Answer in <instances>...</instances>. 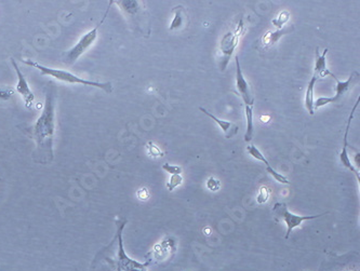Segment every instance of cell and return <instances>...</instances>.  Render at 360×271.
Listing matches in <instances>:
<instances>
[{
	"label": "cell",
	"instance_id": "24",
	"mask_svg": "<svg viewBox=\"0 0 360 271\" xmlns=\"http://www.w3.org/2000/svg\"><path fill=\"white\" fill-rule=\"evenodd\" d=\"M207 188L210 191L216 192L217 190H220L221 183H220V181L216 180V178H214L213 176H211L207 180Z\"/></svg>",
	"mask_w": 360,
	"mask_h": 271
},
{
	"label": "cell",
	"instance_id": "5",
	"mask_svg": "<svg viewBox=\"0 0 360 271\" xmlns=\"http://www.w3.org/2000/svg\"><path fill=\"white\" fill-rule=\"evenodd\" d=\"M243 27H245V24H243L242 20H240L239 23L237 24L235 31L228 32L221 39L220 42L221 56L218 65H220V68L222 71L225 70L228 65V62H230L231 57L233 56L234 52L236 50L238 42H239V38L243 33Z\"/></svg>",
	"mask_w": 360,
	"mask_h": 271
},
{
	"label": "cell",
	"instance_id": "18",
	"mask_svg": "<svg viewBox=\"0 0 360 271\" xmlns=\"http://www.w3.org/2000/svg\"><path fill=\"white\" fill-rule=\"evenodd\" d=\"M246 119H247V131L245 134V141L251 142L254 133V124H253V106H246Z\"/></svg>",
	"mask_w": 360,
	"mask_h": 271
},
{
	"label": "cell",
	"instance_id": "15",
	"mask_svg": "<svg viewBox=\"0 0 360 271\" xmlns=\"http://www.w3.org/2000/svg\"><path fill=\"white\" fill-rule=\"evenodd\" d=\"M174 12V17L171 21V24H170L169 30L170 31H178L181 30V28L186 27L188 25V16L186 13V10L183 6H177L173 9Z\"/></svg>",
	"mask_w": 360,
	"mask_h": 271
},
{
	"label": "cell",
	"instance_id": "6",
	"mask_svg": "<svg viewBox=\"0 0 360 271\" xmlns=\"http://www.w3.org/2000/svg\"><path fill=\"white\" fill-rule=\"evenodd\" d=\"M274 211L275 214L280 217L281 220H284L287 225V234H286V239H289V237L291 235V232L293 229L298 228V227L302 224L303 221L306 220H315L318 219V217H323L324 215L328 214V213H324V214H319V215H309V216H300V215H295L293 213H291L288 210V206H287L286 203H276L274 205Z\"/></svg>",
	"mask_w": 360,
	"mask_h": 271
},
{
	"label": "cell",
	"instance_id": "20",
	"mask_svg": "<svg viewBox=\"0 0 360 271\" xmlns=\"http://www.w3.org/2000/svg\"><path fill=\"white\" fill-rule=\"evenodd\" d=\"M289 18H290V13L288 11H282L280 12L278 17L271 21V24L275 27L278 28V30H281V28L285 27L287 22L289 21Z\"/></svg>",
	"mask_w": 360,
	"mask_h": 271
},
{
	"label": "cell",
	"instance_id": "21",
	"mask_svg": "<svg viewBox=\"0 0 360 271\" xmlns=\"http://www.w3.org/2000/svg\"><path fill=\"white\" fill-rule=\"evenodd\" d=\"M182 183H183V176L181 175V174H173V175L170 176L165 187H167V189L169 191H173L175 188H178Z\"/></svg>",
	"mask_w": 360,
	"mask_h": 271
},
{
	"label": "cell",
	"instance_id": "19",
	"mask_svg": "<svg viewBox=\"0 0 360 271\" xmlns=\"http://www.w3.org/2000/svg\"><path fill=\"white\" fill-rule=\"evenodd\" d=\"M113 3L119 6L129 16H134L140 11L141 8V3L138 1H113Z\"/></svg>",
	"mask_w": 360,
	"mask_h": 271
},
{
	"label": "cell",
	"instance_id": "1",
	"mask_svg": "<svg viewBox=\"0 0 360 271\" xmlns=\"http://www.w3.org/2000/svg\"><path fill=\"white\" fill-rule=\"evenodd\" d=\"M55 132V95L53 88H48L41 115L27 133L36 143L35 161L41 164L51 163L54 159L53 138Z\"/></svg>",
	"mask_w": 360,
	"mask_h": 271
},
{
	"label": "cell",
	"instance_id": "17",
	"mask_svg": "<svg viewBox=\"0 0 360 271\" xmlns=\"http://www.w3.org/2000/svg\"><path fill=\"white\" fill-rule=\"evenodd\" d=\"M318 78L316 76L313 75L311 79L309 80L308 85H307V89H306V94H305V107L307 109L310 116L315 115V107H314V88L316 82H317Z\"/></svg>",
	"mask_w": 360,
	"mask_h": 271
},
{
	"label": "cell",
	"instance_id": "7",
	"mask_svg": "<svg viewBox=\"0 0 360 271\" xmlns=\"http://www.w3.org/2000/svg\"><path fill=\"white\" fill-rule=\"evenodd\" d=\"M331 77H333V79L335 80V82H337V85H335V95L332 96V98H325V96H321V98H319L314 103L315 108L323 107V106L328 105L329 103H337V102H339L341 99H342V96L346 93V92H348L350 89L354 88V86L359 82V72L358 71H353L346 81L339 80L333 74H331Z\"/></svg>",
	"mask_w": 360,
	"mask_h": 271
},
{
	"label": "cell",
	"instance_id": "9",
	"mask_svg": "<svg viewBox=\"0 0 360 271\" xmlns=\"http://www.w3.org/2000/svg\"><path fill=\"white\" fill-rule=\"evenodd\" d=\"M235 60H236V88H237V91H238V93L240 94L243 103L246 104V106H253V104H254V98H253V94H252L251 85L245 78V76H243V72L240 67L239 57H238V55L235 56Z\"/></svg>",
	"mask_w": 360,
	"mask_h": 271
},
{
	"label": "cell",
	"instance_id": "12",
	"mask_svg": "<svg viewBox=\"0 0 360 271\" xmlns=\"http://www.w3.org/2000/svg\"><path fill=\"white\" fill-rule=\"evenodd\" d=\"M173 251H175V241L172 238L164 239L157 245H155V248L147 255L149 256V260L147 261L149 264H152V260H162L167 257L168 252L173 253Z\"/></svg>",
	"mask_w": 360,
	"mask_h": 271
},
{
	"label": "cell",
	"instance_id": "26",
	"mask_svg": "<svg viewBox=\"0 0 360 271\" xmlns=\"http://www.w3.org/2000/svg\"><path fill=\"white\" fill-rule=\"evenodd\" d=\"M138 197L141 200H146L149 197V192L146 188H142V189H140L138 191Z\"/></svg>",
	"mask_w": 360,
	"mask_h": 271
},
{
	"label": "cell",
	"instance_id": "3",
	"mask_svg": "<svg viewBox=\"0 0 360 271\" xmlns=\"http://www.w3.org/2000/svg\"><path fill=\"white\" fill-rule=\"evenodd\" d=\"M126 221L128 220L126 219L116 220V239L118 241V243H117L118 244V251H117V259L114 261L115 271H147L146 269L150 265L148 261H146L145 264H141L139 261L129 258L128 255L126 254L123 241V231Z\"/></svg>",
	"mask_w": 360,
	"mask_h": 271
},
{
	"label": "cell",
	"instance_id": "11",
	"mask_svg": "<svg viewBox=\"0 0 360 271\" xmlns=\"http://www.w3.org/2000/svg\"><path fill=\"white\" fill-rule=\"evenodd\" d=\"M247 151H248V152L250 153V156H252L253 158L256 159V160L262 161L263 163L265 164V166H266V171H267V173H269L270 175H271V176H272V178H274L275 181H277V182L280 183V184H290V181L288 180V178H287L285 175H282V174H280V173H278V172H276V171L274 170V169H272V168L270 167V162L267 161V159L264 157V154H263V153L259 151V149H257V148L254 146V145H249V146L247 147Z\"/></svg>",
	"mask_w": 360,
	"mask_h": 271
},
{
	"label": "cell",
	"instance_id": "16",
	"mask_svg": "<svg viewBox=\"0 0 360 271\" xmlns=\"http://www.w3.org/2000/svg\"><path fill=\"white\" fill-rule=\"evenodd\" d=\"M292 31H293V26L286 27V28L284 27V28H281V30H278L276 32H267L262 38L263 46L266 47V48L272 47L274 45H276L277 42H278V40L280 39L282 36L287 35V34L291 33Z\"/></svg>",
	"mask_w": 360,
	"mask_h": 271
},
{
	"label": "cell",
	"instance_id": "27",
	"mask_svg": "<svg viewBox=\"0 0 360 271\" xmlns=\"http://www.w3.org/2000/svg\"><path fill=\"white\" fill-rule=\"evenodd\" d=\"M13 94L12 90H0V99L2 100H8L10 98V95Z\"/></svg>",
	"mask_w": 360,
	"mask_h": 271
},
{
	"label": "cell",
	"instance_id": "23",
	"mask_svg": "<svg viewBox=\"0 0 360 271\" xmlns=\"http://www.w3.org/2000/svg\"><path fill=\"white\" fill-rule=\"evenodd\" d=\"M146 147H147L148 153L152 157H162L163 156V152L158 146H156L153 142H149L147 145H146Z\"/></svg>",
	"mask_w": 360,
	"mask_h": 271
},
{
	"label": "cell",
	"instance_id": "8",
	"mask_svg": "<svg viewBox=\"0 0 360 271\" xmlns=\"http://www.w3.org/2000/svg\"><path fill=\"white\" fill-rule=\"evenodd\" d=\"M359 102H360V99L357 100L356 104L354 105V107L352 108V111H350V114L348 116V119H347V125H346V130H345V133H344V137H343V147H342V151H341L340 154H339V159H340V163L342 164V166L347 169V170H349L350 172H353L355 175L357 176L358 181L360 178V175H359V171L356 169V167L353 166L352 161H350L349 159V156H348V152H347V137H348V132H349V128H350V124H352V121H353V118H354V115L355 113H356V109L358 108V105H359Z\"/></svg>",
	"mask_w": 360,
	"mask_h": 271
},
{
	"label": "cell",
	"instance_id": "22",
	"mask_svg": "<svg viewBox=\"0 0 360 271\" xmlns=\"http://www.w3.org/2000/svg\"><path fill=\"white\" fill-rule=\"evenodd\" d=\"M270 189H269L266 186H262L259 189V192H257V196H256L257 203H259V204H263V203L267 202V200H269V198H270Z\"/></svg>",
	"mask_w": 360,
	"mask_h": 271
},
{
	"label": "cell",
	"instance_id": "10",
	"mask_svg": "<svg viewBox=\"0 0 360 271\" xmlns=\"http://www.w3.org/2000/svg\"><path fill=\"white\" fill-rule=\"evenodd\" d=\"M11 63H12V66H13L14 70H16V72H17V76H18V84H17L16 89L23 98L24 104H25V107L27 109H32L33 106H34V102H35V95H34L33 91L31 90V88H29L25 76H24V74L21 71V69L18 68L17 62L14 61V59H11Z\"/></svg>",
	"mask_w": 360,
	"mask_h": 271
},
{
	"label": "cell",
	"instance_id": "25",
	"mask_svg": "<svg viewBox=\"0 0 360 271\" xmlns=\"http://www.w3.org/2000/svg\"><path fill=\"white\" fill-rule=\"evenodd\" d=\"M162 169L165 172L171 174V175H173V174H181L183 172V169L180 166H175V164H170L168 162H165L163 164Z\"/></svg>",
	"mask_w": 360,
	"mask_h": 271
},
{
	"label": "cell",
	"instance_id": "4",
	"mask_svg": "<svg viewBox=\"0 0 360 271\" xmlns=\"http://www.w3.org/2000/svg\"><path fill=\"white\" fill-rule=\"evenodd\" d=\"M111 4H113V1L109 2L108 8H107V10L105 12V16L103 17V18H102L101 22L97 24V25L94 28H92L90 32H88L87 34H85V35L80 38V40L78 41L76 45L72 48V49H70L64 53V55H63V61H64L66 65H68V66L74 65L75 63L77 62V60L79 59V57L82 54H84V53L87 50H89L90 47L93 45L94 41L96 40V38H97V32H99V28H100L102 24H103V22L105 21V18L107 17V13H108V10H109Z\"/></svg>",
	"mask_w": 360,
	"mask_h": 271
},
{
	"label": "cell",
	"instance_id": "13",
	"mask_svg": "<svg viewBox=\"0 0 360 271\" xmlns=\"http://www.w3.org/2000/svg\"><path fill=\"white\" fill-rule=\"evenodd\" d=\"M199 110H201L204 115L208 116L209 118H211L217 125H220V128L222 129L223 133H224V136H225L227 139L236 136V135L238 134L239 128H238L237 124L231 122V121H226V120H223V119L216 117V116H213L211 113H209V111L207 109H204L203 107H200Z\"/></svg>",
	"mask_w": 360,
	"mask_h": 271
},
{
	"label": "cell",
	"instance_id": "14",
	"mask_svg": "<svg viewBox=\"0 0 360 271\" xmlns=\"http://www.w3.org/2000/svg\"><path fill=\"white\" fill-rule=\"evenodd\" d=\"M328 49L325 48L323 53H319V48H316L315 52V66H314V76L317 78H324L327 76H331L330 70L327 68V63H325V56H327Z\"/></svg>",
	"mask_w": 360,
	"mask_h": 271
},
{
	"label": "cell",
	"instance_id": "2",
	"mask_svg": "<svg viewBox=\"0 0 360 271\" xmlns=\"http://www.w3.org/2000/svg\"><path fill=\"white\" fill-rule=\"evenodd\" d=\"M22 63L26 64L28 66L35 67L36 69L41 72V75L43 76H50L52 78H54L56 80H60L63 82H66V84H71V85H82L86 86H92V88H97L102 91L106 92V93H111L114 90V86L111 85L110 81L107 82H100V81H92V80H88L80 78L72 72L67 71V70H63V69H56V68H51V67H48L45 65L39 64V63L32 61V60H21Z\"/></svg>",
	"mask_w": 360,
	"mask_h": 271
}]
</instances>
